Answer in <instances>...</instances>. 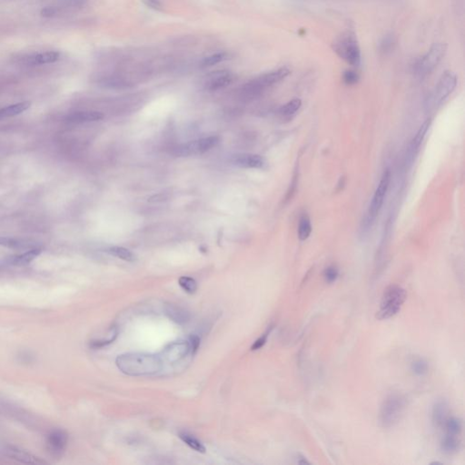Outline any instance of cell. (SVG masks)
Returning <instances> with one entry per match:
<instances>
[{"instance_id":"24","label":"cell","mask_w":465,"mask_h":465,"mask_svg":"<svg viewBox=\"0 0 465 465\" xmlns=\"http://www.w3.org/2000/svg\"><path fill=\"white\" fill-rule=\"evenodd\" d=\"M228 57V54L226 52H217L212 54L210 56H205L200 62V66L203 68L205 67H210L213 65L220 64L221 62L226 60Z\"/></svg>"},{"instance_id":"4","label":"cell","mask_w":465,"mask_h":465,"mask_svg":"<svg viewBox=\"0 0 465 465\" xmlns=\"http://www.w3.org/2000/svg\"><path fill=\"white\" fill-rule=\"evenodd\" d=\"M407 298L406 291L400 285L392 284L384 290L381 295L380 308L377 311L378 320H387L396 317L400 312Z\"/></svg>"},{"instance_id":"31","label":"cell","mask_w":465,"mask_h":465,"mask_svg":"<svg viewBox=\"0 0 465 465\" xmlns=\"http://www.w3.org/2000/svg\"><path fill=\"white\" fill-rule=\"evenodd\" d=\"M338 276H339V270L335 265L328 266L324 272V278L326 280V283L328 284L335 283L338 278Z\"/></svg>"},{"instance_id":"37","label":"cell","mask_w":465,"mask_h":465,"mask_svg":"<svg viewBox=\"0 0 465 465\" xmlns=\"http://www.w3.org/2000/svg\"><path fill=\"white\" fill-rule=\"evenodd\" d=\"M392 44H393V40H392L391 37H386L383 40V42L381 43V47H382V50L385 51L387 50L389 47H392Z\"/></svg>"},{"instance_id":"1","label":"cell","mask_w":465,"mask_h":465,"mask_svg":"<svg viewBox=\"0 0 465 465\" xmlns=\"http://www.w3.org/2000/svg\"><path fill=\"white\" fill-rule=\"evenodd\" d=\"M116 363L118 369L126 375L144 376L159 372L163 362L158 355L131 353L119 355Z\"/></svg>"},{"instance_id":"3","label":"cell","mask_w":465,"mask_h":465,"mask_svg":"<svg viewBox=\"0 0 465 465\" xmlns=\"http://www.w3.org/2000/svg\"><path fill=\"white\" fill-rule=\"evenodd\" d=\"M333 50L343 60L353 66H359L362 62L361 48L354 31L345 30L335 38L332 45Z\"/></svg>"},{"instance_id":"12","label":"cell","mask_w":465,"mask_h":465,"mask_svg":"<svg viewBox=\"0 0 465 465\" xmlns=\"http://www.w3.org/2000/svg\"><path fill=\"white\" fill-rule=\"evenodd\" d=\"M234 74L229 71H218L210 74L205 84V89L208 91H217L224 89L234 81Z\"/></svg>"},{"instance_id":"11","label":"cell","mask_w":465,"mask_h":465,"mask_svg":"<svg viewBox=\"0 0 465 465\" xmlns=\"http://www.w3.org/2000/svg\"><path fill=\"white\" fill-rule=\"evenodd\" d=\"M67 434L62 430H55L47 435V448L52 455L59 456L67 445Z\"/></svg>"},{"instance_id":"29","label":"cell","mask_w":465,"mask_h":465,"mask_svg":"<svg viewBox=\"0 0 465 465\" xmlns=\"http://www.w3.org/2000/svg\"><path fill=\"white\" fill-rule=\"evenodd\" d=\"M179 437L181 439L182 441L184 442H186V444L188 446L192 448L193 450L195 451H198V452H205V448L202 442L200 441H198L196 438L192 436L190 434L186 433H179Z\"/></svg>"},{"instance_id":"30","label":"cell","mask_w":465,"mask_h":465,"mask_svg":"<svg viewBox=\"0 0 465 465\" xmlns=\"http://www.w3.org/2000/svg\"><path fill=\"white\" fill-rule=\"evenodd\" d=\"M178 283L186 293H195L197 290V283L194 278H191L188 276H182L178 281Z\"/></svg>"},{"instance_id":"25","label":"cell","mask_w":465,"mask_h":465,"mask_svg":"<svg viewBox=\"0 0 465 465\" xmlns=\"http://www.w3.org/2000/svg\"><path fill=\"white\" fill-rule=\"evenodd\" d=\"M107 253L113 256H116L122 260L134 262L135 256L128 249L122 247H111L107 249Z\"/></svg>"},{"instance_id":"21","label":"cell","mask_w":465,"mask_h":465,"mask_svg":"<svg viewBox=\"0 0 465 465\" xmlns=\"http://www.w3.org/2000/svg\"><path fill=\"white\" fill-rule=\"evenodd\" d=\"M7 453H8V455L10 456L12 459L19 460V461L23 462V463L38 464V463H42L43 462L41 460L37 459L35 456H33L32 454H30V453H28V452L23 451V450L18 449L17 447H8V449H7Z\"/></svg>"},{"instance_id":"9","label":"cell","mask_w":465,"mask_h":465,"mask_svg":"<svg viewBox=\"0 0 465 465\" xmlns=\"http://www.w3.org/2000/svg\"><path fill=\"white\" fill-rule=\"evenodd\" d=\"M457 86V76L451 71H445L442 74L435 89L430 98V103L433 107L441 106L446 100Z\"/></svg>"},{"instance_id":"26","label":"cell","mask_w":465,"mask_h":465,"mask_svg":"<svg viewBox=\"0 0 465 465\" xmlns=\"http://www.w3.org/2000/svg\"><path fill=\"white\" fill-rule=\"evenodd\" d=\"M411 371L416 376H425L429 372L428 362L423 358L414 359L411 363Z\"/></svg>"},{"instance_id":"23","label":"cell","mask_w":465,"mask_h":465,"mask_svg":"<svg viewBox=\"0 0 465 465\" xmlns=\"http://www.w3.org/2000/svg\"><path fill=\"white\" fill-rule=\"evenodd\" d=\"M443 428L445 429V433L460 436L462 432V422L460 418L455 416L448 417L443 425Z\"/></svg>"},{"instance_id":"16","label":"cell","mask_w":465,"mask_h":465,"mask_svg":"<svg viewBox=\"0 0 465 465\" xmlns=\"http://www.w3.org/2000/svg\"><path fill=\"white\" fill-rule=\"evenodd\" d=\"M430 125H431V120L427 119L426 121L423 123L422 126H420L416 135H414V138L412 140L409 146V151H408V159H409L410 162H412L414 160V158H415L416 153H418L419 148H420L421 144L423 143V139H424V137L426 135L429 127H430Z\"/></svg>"},{"instance_id":"34","label":"cell","mask_w":465,"mask_h":465,"mask_svg":"<svg viewBox=\"0 0 465 465\" xmlns=\"http://www.w3.org/2000/svg\"><path fill=\"white\" fill-rule=\"evenodd\" d=\"M273 330V326H270L269 328L267 330L265 331V334H263V335L259 337L258 339L256 340V342L254 343V344L252 345L251 350L252 351H256V350H259V349L262 348L265 344H266V341H267V338L269 336L270 333L271 331Z\"/></svg>"},{"instance_id":"36","label":"cell","mask_w":465,"mask_h":465,"mask_svg":"<svg viewBox=\"0 0 465 465\" xmlns=\"http://www.w3.org/2000/svg\"><path fill=\"white\" fill-rule=\"evenodd\" d=\"M190 348L191 351L193 354H195L197 349H198V346L200 344V339L197 337V336H191L190 337Z\"/></svg>"},{"instance_id":"35","label":"cell","mask_w":465,"mask_h":465,"mask_svg":"<svg viewBox=\"0 0 465 465\" xmlns=\"http://www.w3.org/2000/svg\"><path fill=\"white\" fill-rule=\"evenodd\" d=\"M142 2L150 10H153L154 11H163L164 6L161 0H142Z\"/></svg>"},{"instance_id":"7","label":"cell","mask_w":465,"mask_h":465,"mask_svg":"<svg viewBox=\"0 0 465 465\" xmlns=\"http://www.w3.org/2000/svg\"><path fill=\"white\" fill-rule=\"evenodd\" d=\"M447 47V44L444 43H434L427 53L423 55L416 63L414 66L416 74L420 76H425L431 74L445 56Z\"/></svg>"},{"instance_id":"6","label":"cell","mask_w":465,"mask_h":465,"mask_svg":"<svg viewBox=\"0 0 465 465\" xmlns=\"http://www.w3.org/2000/svg\"><path fill=\"white\" fill-rule=\"evenodd\" d=\"M390 180H391V172H390L389 169H386L385 171L382 174V176H381L380 183L377 186L376 190L374 192V195L372 196V202L369 205L367 213H366L364 218H363V223H362L363 228L369 229L372 226V223L374 222V220L376 218L377 215L379 214L381 206H382L384 198H385L386 193L388 191ZM365 229H363V230H365Z\"/></svg>"},{"instance_id":"13","label":"cell","mask_w":465,"mask_h":465,"mask_svg":"<svg viewBox=\"0 0 465 465\" xmlns=\"http://www.w3.org/2000/svg\"><path fill=\"white\" fill-rule=\"evenodd\" d=\"M232 163L242 168H262L265 166V159L254 153H240L232 157Z\"/></svg>"},{"instance_id":"20","label":"cell","mask_w":465,"mask_h":465,"mask_svg":"<svg viewBox=\"0 0 465 465\" xmlns=\"http://www.w3.org/2000/svg\"><path fill=\"white\" fill-rule=\"evenodd\" d=\"M30 106H31V103L25 101V102L17 103V104L8 106V107H2L0 108V120L19 116L24 112L27 111Z\"/></svg>"},{"instance_id":"19","label":"cell","mask_w":465,"mask_h":465,"mask_svg":"<svg viewBox=\"0 0 465 465\" xmlns=\"http://www.w3.org/2000/svg\"><path fill=\"white\" fill-rule=\"evenodd\" d=\"M460 436L445 433L441 442L442 451L448 455L455 454L460 450Z\"/></svg>"},{"instance_id":"32","label":"cell","mask_w":465,"mask_h":465,"mask_svg":"<svg viewBox=\"0 0 465 465\" xmlns=\"http://www.w3.org/2000/svg\"><path fill=\"white\" fill-rule=\"evenodd\" d=\"M168 314L170 315V317L172 318L173 320L177 321V323H184L187 320V315L185 311H183L181 309L179 308H171L168 311Z\"/></svg>"},{"instance_id":"18","label":"cell","mask_w":465,"mask_h":465,"mask_svg":"<svg viewBox=\"0 0 465 465\" xmlns=\"http://www.w3.org/2000/svg\"><path fill=\"white\" fill-rule=\"evenodd\" d=\"M42 250L37 247H32L28 251L18 255V256H12L9 259V263L10 265H16V266H24V265L30 264L33 260H35L37 256L41 254Z\"/></svg>"},{"instance_id":"15","label":"cell","mask_w":465,"mask_h":465,"mask_svg":"<svg viewBox=\"0 0 465 465\" xmlns=\"http://www.w3.org/2000/svg\"><path fill=\"white\" fill-rule=\"evenodd\" d=\"M104 115L98 111H79L71 113L66 116L65 120L72 124H84L102 120Z\"/></svg>"},{"instance_id":"17","label":"cell","mask_w":465,"mask_h":465,"mask_svg":"<svg viewBox=\"0 0 465 465\" xmlns=\"http://www.w3.org/2000/svg\"><path fill=\"white\" fill-rule=\"evenodd\" d=\"M60 53L57 51L40 52L28 57V62L34 65L54 64L60 59Z\"/></svg>"},{"instance_id":"10","label":"cell","mask_w":465,"mask_h":465,"mask_svg":"<svg viewBox=\"0 0 465 465\" xmlns=\"http://www.w3.org/2000/svg\"><path fill=\"white\" fill-rule=\"evenodd\" d=\"M191 351L190 344L184 341L176 342L169 344L168 347L164 349V360L168 361V363H177L183 358H185Z\"/></svg>"},{"instance_id":"5","label":"cell","mask_w":465,"mask_h":465,"mask_svg":"<svg viewBox=\"0 0 465 465\" xmlns=\"http://www.w3.org/2000/svg\"><path fill=\"white\" fill-rule=\"evenodd\" d=\"M291 74V70L286 66L270 71L261 74L244 86L243 94L247 98H253L263 93L265 89L281 82Z\"/></svg>"},{"instance_id":"14","label":"cell","mask_w":465,"mask_h":465,"mask_svg":"<svg viewBox=\"0 0 465 465\" xmlns=\"http://www.w3.org/2000/svg\"><path fill=\"white\" fill-rule=\"evenodd\" d=\"M449 417V405L445 400H438L434 403L432 411V421L435 428L443 427Z\"/></svg>"},{"instance_id":"33","label":"cell","mask_w":465,"mask_h":465,"mask_svg":"<svg viewBox=\"0 0 465 465\" xmlns=\"http://www.w3.org/2000/svg\"><path fill=\"white\" fill-rule=\"evenodd\" d=\"M359 79H360L359 74H357V72H355L354 70H346V71H344V74H343V80H344V83L348 85V86H352V85L358 83Z\"/></svg>"},{"instance_id":"8","label":"cell","mask_w":465,"mask_h":465,"mask_svg":"<svg viewBox=\"0 0 465 465\" xmlns=\"http://www.w3.org/2000/svg\"><path fill=\"white\" fill-rule=\"evenodd\" d=\"M219 143L218 136L212 135L180 144L173 150V154L178 158H186L205 153Z\"/></svg>"},{"instance_id":"2","label":"cell","mask_w":465,"mask_h":465,"mask_svg":"<svg viewBox=\"0 0 465 465\" xmlns=\"http://www.w3.org/2000/svg\"><path fill=\"white\" fill-rule=\"evenodd\" d=\"M407 408V399L400 393H392L382 402L378 423L382 428H392L401 421Z\"/></svg>"},{"instance_id":"22","label":"cell","mask_w":465,"mask_h":465,"mask_svg":"<svg viewBox=\"0 0 465 465\" xmlns=\"http://www.w3.org/2000/svg\"><path fill=\"white\" fill-rule=\"evenodd\" d=\"M312 232V224H311V220L307 214H302L299 220V225H298V238L300 240L304 241L307 238L310 237Z\"/></svg>"},{"instance_id":"38","label":"cell","mask_w":465,"mask_h":465,"mask_svg":"<svg viewBox=\"0 0 465 465\" xmlns=\"http://www.w3.org/2000/svg\"><path fill=\"white\" fill-rule=\"evenodd\" d=\"M297 463H299V464H310L311 462L307 460L304 456L301 454V453H299L297 455Z\"/></svg>"},{"instance_id":"28","label":"cell","mask_w":465,"mask_h":465,"mask_svg":"<svg viewBox=\"0 0 465 465\" xmlns=\"http://www.w3.org/2000/svg\"><path fill=\"white\" fill-rule=\"evenodd\" d=\"M0 246L1 247H9V248H13V249L34 247V246H30L29 243L26 242L24 240H20L18 238H3V237H0Z\"/></svg>"},{"instance_id":"27","label":"cell","mask_w":465,"mask_h":465,"mask_svg":"<svg viewBox=\"0 0 465 465\" xmlns=\"http://www.w3.org/2000/svg\"><path fill=\"white\" fill-rule=\"evenodd\" d=\"M301 106H302V101L299 98H294L281 107L279 109V114L283 116H293L300 109Z\"/></svg>"}]
</instances>
